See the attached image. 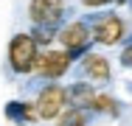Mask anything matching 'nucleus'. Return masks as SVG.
<instances>
[{"label": "nucleus", "instance_id": "1", "mask_svg": "<svg viewBox=\"0 0 132 126\" xmlns=\"http://www.w3.org/2000/svg\"><path fill=\"white\" fill-rule=\"evenodd\" d=\"M34 59H37V42L31 34H17L9 42V67L14 73L26 76L34 70Z\"/></svg>", "mask_w": 132, "mask_h": 126}, {"label": "nucleus", "instance_id": "2", "mask_svg": "<svg viewBox=\"0 0 132 126\" xmlns=\"http://www.w3.org/2000/svg\"><path fill=\"white\" fill-rule=\"evenodd\" d=\"M65 0H31L28 3V17L37 28H56L65 20Z\"/></svg>", "mask_w": 132, "mask_h": 126}, {"label": "nucleus", "instance_id": "3", "mask_svg": "<svg viewBox=\"0 0 132 126\" xmlns=\"http://www.w3.org/2000/svg\"><path fill=\"white\" fill-rule=\"evenodd\" d=\"M70 59H73V53H68V50H45V53H37L34 70L42 78H59L68 73Z\"/></svg>", "mask_w": 132, "mask_h": 126}, {"label": "nucleus", "instance_id": "4", "mask_svg": "<svg viewBox=\"0 0 132 126\" xmlns=\"http://www.w3.org/2000/svg\"><path fill=\"white\" fill-rule=\"evenodd\" d=\"M65 106H68V98H65V87H62V84H48V87H42L39 98L34 104L37 118H45V121L59 118V112H62Z\"/></svg>", "mask_w": 132, "mask_h": 126}, {"label": "nucleus", "instance_id": "5", "mask_svg": "<svg viewBox=\"0 0 132 126\" xmlns=\"http://www.w3.org/2000/svg\"><path fill=\"white\" fill-rule=\"evenodd\" d=\"M90 34H93V39L101 42V45H115V42H121V37H124V20L115 17V14L96 17Z\"/></svg>", "mask_w": 132, "mask_h": 126}, {"label": "nucleus", "instance_id": "6", "mask_svg": "<svg viewBox=\"0 0 132 126\" xmlns=\"http://www.w3.org/2000/svg\"><path fill=\"white\" fill-rule=\"evenodd\" d=\"M59 42H62V48L68 53H81L93 42V34H90V28L84 23H68L59 31Z\"/></svg>", "mask_w": 132, "mask_h": 126}, {"label": "nucleus", "instance_id": "7", "mask_svg": "<svg viewBox=\"0 0 132 126\" xmlns=\"http://www.w3.org/2000/svg\"><path fill=\"white\" fill-rule=\"evenodd\" d=\"M81 73L90 78V84H107L110 81V62H107L101 53H84V62H81Z\"/></svg>", "mask_w": 132, "mask_h": 126}, {"label": "nucleus", "instance_id": "8", "mask_svg": "<svg viewBox=\"0 0 132 126\" xmlns=\"http://www.w3.org/2000/svg\"><path fill=\"white\" fill-rule=\"evenodd\" d=\"M93 87H90V81H76V84H70L68 90H65V98L70 106H79V109H87L90 106V101H93Z\"/></svg>", "mask_w": 132, "mask_h": 126}, {"label": "nucleus", "instance_id": "9", "mask_svg": "<svg viewBox=\"0 0 132 126\" xmlns=\"http://www.w3.org/2000/svg\"><path fill=\"white\" fill-rule=\"evenodd\" d=\"M59 126H87V109L70 106L68 112H59Z\"/></svg>", "mask_w": 132, "mask_h": 126}, {"label": "nucleus", "instance_id": "10", "mask_svg": "<svg viewBox=\"0 0 132 126\" xmlns=\"http://www.w3.org/2000/svg\"><path fill=\"white\" fill-rule=\"evenodd\" d=\"M87 109H93V112H104V115H115V112H118L115 101L110 98V95H93V101H90Z\"/></svg>", "mask_w": 132, "mask_h": 126}, {"label": "nucleus", "instance_id": "11", "mask_svg": "<svg viewBox=\"0 0 132 126\" xmlns=\"http://www.w3.org/2000/svg\"><path fill=\"white\" fill-rule=\"evenodd\" d=\"M6 115L9 118H23V121H34L37 118V109L31 106V104H9V109H6Z\"/></svg>", "mask_w": 132, "mask_h": 126}, {"label": "nucleus", "instance_id": "12", "mask_svg": "<svg viewBox=\"0 0 132 126\" xmlns=\"http://www.w3.org/2000/svg\"><path fill=\"white\" fill-rule=\"evenodd\" d=\"M121 65L124 67H132V45H127V48L121 50Z\"/></svg>", "mask_w": 132, "mask_h": 126}, {"label": "nucleus", "instance_id": "13", "mask_svg": "<svg viewBox=\"0 0 132 126\" xmlns=\"http://www.w3.org/2000/svg\"><path fill=\"white\" fill-rule=\"evenodd\" d=\"M84 6H90V8H98V6H107L110 0H81Z\"/></svg>", "mask_w": 132, "mask_h": 126}]
</instances>
